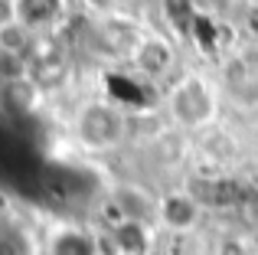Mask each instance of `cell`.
Here are the masks:
<instances>
[{"label": "cell", "instance_id": "9a60e30c", "mask_svg": "<svg viewBox=\"0 0 258 255\" xmlns=\"http://www.w3.org/2000/svg\"><path fill=\"white\" fill-rule=\"evenodd\" d=\"M0 255H30V245H26L23 232L10 229L4 223H0Z\"/></svg>", "mask_w": 258, "mask_h": 255}, {"label": "cell", "instance_id": "5b68a950", "mask_svg": "<svg viewBox=\"0 0 258 255\" xmlns=\"http://www.w3.org/2000/svg\"><path fill=\"white\" fill-rule=\"evenodd\" d=\"M92 39L98 46V52H105L108 59H131L138 43L144 39V33H141V26L134 20L121 17V13H105L95 23Z\"/></svg>", "mask_w": 258, "mask_h": 255}, {"label": "cell", "instance_id": "277c9868", "mask_svg": "<svg viewBox=\"0 0 258 255\" xmlns=\"http://www.w3.org/2000/svg\"><path fill=\"white\" fill-rule=\"evenodd\" d=\"M69 56L59 43L52 39H36L30 49V69H26V79L36 85L39 92H52V89H62L66 79H69Z\"/></svg>", "mask_w": 258, "mask_h": 255}, {"label": "cell", "instance_id": "ffe728a7", "mask_svg": "<svg viewBox=\"0 0 258 255\" xmlns=\"http://www.w3.org/2000/svg\"><path fill=\"white\" fill-rule=\"evenodd\" d=\"M4 213H7V200H4V193H0V219H4Z\"/></svg>", "mask_w": 258, "mask_h": 255}, {"label": "cell", "instance_id": "2e32d148", "mask_svg": "<svg viewBox=\"0 0 258 255\" xmlns=\"http://www.w3.org/2000/svg\"><path fill=\"white\" fill-rule=\"evenodd\" d=\"M219 255H248V249H245L242 239H222V242H219Z\"/></svg>", "mask_w": 258, "mask_h": 255}, {"label": "cell", "instance_id": "7a4b0ae2", "mask_svg": "<svg viewBox=\"0 0 258 255\" xmlns=\"http://www.w3.org/2000/svg\"><path fill=\"white\" fill-rule=\"evenodd\" d=\"M167 108H170V118L180 128L200 131V128L213 124L216 108H219V98H216V89L209 85V79L196 76V72H186V76L170 89Z\"/></svg>", "mask_w": 258, "mask_h": 255}, {"label": "cell", "instance_id": "6da1fadb", "mask_svg": "<svg viewBox=\"0 0 258 255\" xmlns=\"http://www.w3.org/2000/svg\"><path fill=\"white\" fill-rule=\"evenodd\" d=\"M76 138L85 151H114L127 138V115L114 102H85L76 115Z\"/></svg>", "mask_w": 258, "mask_h": 255}, {"label": "cell", "instance_id": "d6986e66", "mask_svg": "<svg viewBox=\"0 0 258 255\" xmlns=\"http://www.w3.org/2000/svg\"><path fill=\"white\" fill-rule=\"evenodd\" d=\"M85 4H88V7H95V10H101V13H105L108 7L114 4V0H85Z\"/></svg>", "mask_w": 258, "mask_h": 255}, {"label": "cell", "instance_id": "8fae6325", "mask_svg": "<svg viewBox=\"0 0 258 255\" xmlns=\"http://www.w3.org/2000/svg\"><path fill=\"white\" fill-rule=\"evenodd\" d=\"M111 236L118 242L121 255H147L154 245V232L147 223H134V219H121L111 226Z\"/></svg>", "mask_w": 258, "mask_h": 255}, {"label": "cell", "instance_id": "ac0fdd59", "mask_svg": "<svg viewBox=\"0 0 258 255\" xmlns=\"http://www.w3.org/2000/svg\"><path fill=\"white\" fill-rule=\"evenodd\" d=\"M245 30L252 33V36H258V4L245 10Z\"/></svg>", "mask_w": 258, "mask_h": 255}, {"label": "cell", "instance_id": "4fadbf2b", "mask_svg": "<svg viewBox=\"0 0 258 255\" xmlns=\"http://www.w3.org/2000/svg\"><path fill=\"white\" fill-rule=\"evenodd\" d=\"M33 43H36V36H33L23 23H7V26H0V52H10V56H26V59H30Z\"/></svg>", "mask_w": 258, "mask_h": 255}, {"label": "cell", "instance_id": "e0dca14e", "mask_svg": "<svg viewBox=\"0 0 258 255\" xmlns=\"http://www.w3.org/2000/svg\"><path fill=\"white\" fill-rule=\"evenodd\" d=\"M17 23V4L13 0H0V26Z\"/></svg>", "mask_w": 258, "mask_h": 255}, {"label": "cell", "instance_id": "9c48e42d", "mask_svg": "<svg viewBox=\"0 0 258 255\" xmlns=\"http://www.w3.org/2000/svg\"><path fill=\"white\" fill-rule=\"evenodd\" d=\"M226 85L235 102L258 105V59L255 56H235L226 66Z\"/></svg>", "mask_w": 258, "mask_h": 255}, {"label": "cell", "instance_id": "3957f363", "mask_svg": "<svg viewBox=\"0 0 258 255\" xmlns=\"http://www.w3.org/2000/svg\"><path fill=\"white\" fill-rule=\"evenodd\" d=\"M183 190L203 210H239L252 203V190L235 177H193Z\"/></svg>", "mask_w": 258, "mask_h": 255}, {"label": "cell", "instance_id": "7c38bea8", "mask_svg": "<svg viewBox=\"0 0 258 255\" xmlns=\"http://www.w3.org/2000/svg\"><path fill=\"white\" fill-rule=\"evenodd\" d=\"M0 102L10 115H30L39 102V89L30 79H17V82H4L0 85Z\"/></svg>", "mask_w": 258, "mask_h": 255}, {"label": "cell", "instance_id": "5bb4252c", "mask_svg": "<svg viewBox=\"0 0 258 255\" xmlns=\"http://www.w3.org/2000/svg\"><path fill=\"white\" fill-rule=\"evenodd\" d=\"M52 255H95V239H88L85 232H59Z\"/></svg>", "mask_w": 258, "mask_h": 255}, {"label": "cell", "instance_id": "30bf717a", "mask_svg": "<svg viewBox=\"0 0 258 255\" xmlns=\"http://www.w3.org/2000/svg\"><path fill=\"white\" fill-rule=\"evenodd\" d=\"M17 4V23H23L30 33L52 30L66 17V0H13Z\"/></svg>", "mask_w": 258, "mask_h": 255}, {"label": "cell", "instance_id": "8992f818", "mask_svg": "<svg viewBox=\"0 0 258 255\" xmlns=\"http://www.w3.org/2000/svg\"><path fill=\"white\" fill-rule=\"evenodd\" d=\"M203 206L189 197L186 190H170L157 197V223L170 232H189L200 226L203 219Z\"/></svg>", "mask_w": 258, "mask_h": 255}, {"label": "cell", "instance_id": "ba28073f", "mask_svg": "<svg viewBox=\"0 0 258 255\" xmlns=\"http://www.w3.org/2000/svg\"><path fill=\"white\" fill-rule=\"evenodd\" d=\"M111 206L118 213V219H134V223H147V226L157 219V200L134 183L118 186L111 193Z\"/></svg>", "mask_w": 258, "mask_h": 255}, {"label": "cell", "instance_id": "52a82bcc", "mask_svg": "<svg viewBox=\"0 0 258 255\" xmlns=\"http://www.w3.org/2000/svg\"><path fill=\"white\" fill-rule=\"evenodd\" d=\"M173 62H176V52H173L170 39L157 36V33H144V39L138 43V49L131 56V66L144 79H164L173 69Z\"/></svg>", "mask_w": 258, "mask_h": 255}]
</instances>
